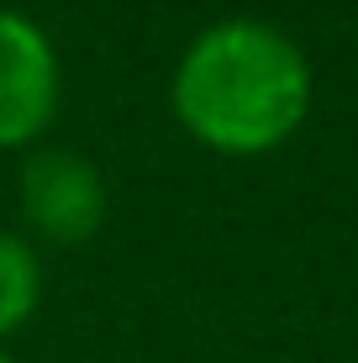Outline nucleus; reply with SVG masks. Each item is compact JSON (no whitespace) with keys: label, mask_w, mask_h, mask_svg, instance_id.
<instances>
[{"label":"nucleus","mask_w":358,"mask_h":363,"mask_svg":"<svg viewBox=\"0 0 358 363\" xmlns=\"http://www.w3.org/2000/svg\"><path fill=\"white\" fill-rule=\"evenodd\" d=\"M58 111V58L32 16L0 11V147H27Z\"/></svg>","instance_id":"nucleus-3"},{"label":"nucleus","mask_w":358,"mask_h":363,"mask_svg":"<svg viewBox=\"0 0 358 363\" xmlns=\"http://www.w3.org/2000/svg\"><path fill=\"white\" fill-rule=\"evenodd\" d=\"M0 363H11V358H6V353H0Z\"/></svg>","instance_id":"nucleus-5"},{"label":"nucleus","mask_w":358,"mask_h":363,"mask_svg":"<svg viewBox=\"0 0 358 363\" xmlns=\"http://www.w3.org/2000/svg\"><path fill=\"white\" fill-rule=\"evenodd\" d=\"M306 53L269 21H216L184 48L174 69V116L195 143L232 158L279 147L306 121Z\"/></svg>","instance_id":"nucleus-1"},{"label":"nucleus","mask_w":358,"mask_h":363,"mask_svg":"<svg viewBox=\"0 0 358 363\" xmlns=\"http://www.w3.org/2000/svg\"><path fill=\"white\" fill-rule=\"evenodd\" d=\"M37 295H43V274H37L32 242L16 232H0V337L32 316Z\"/></svg>","instance_id":"nucleus-4"},{"label":"nucleus","mask_w":358,"mask_h":363,"mask_svg":"<svg viewBox=\"0 0 358 363\" xmlns=\"http://www.w3.org/2000/svg\"><path fill=\"white\" fill-rule=\"evenodd\" d=\"M21 216L47 242H84L106 221V179L69 147H37L21 164Z\"/></svg>","instance_id":"nucleus-2"}]
</instances>
